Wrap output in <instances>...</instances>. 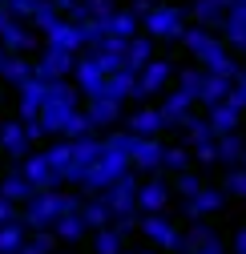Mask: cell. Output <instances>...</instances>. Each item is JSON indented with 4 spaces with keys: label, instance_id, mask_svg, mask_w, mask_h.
<instances>
[{
    "label": "cell",
    "instance_id": "obj_51",
    "mask_svg": "<svg viewBox=\"0 0 246 254\" xmlns=\"http://www.w3.org/2000/svg\"><path fill=\"white\" fill-rule=\"evenodd\" d=\"M238 166H246V149H242V157H238Z\"/></svg>",
    "mask_w": 246,
    "mask_h": 254
},
{
    "label": "cell",
    "instance_id": "obj_35",
    "mask_svg": "<svg viewBox=\"0 0 246 254\" xmlns=\"http://www.w3.org/2000/svg\"><path fill=\"white\" fill-rule=\"evenodd\" d=\"M230 77H222V73H206V81H202V93H198V105H214V101H222V97H230Z\"/></svg>",
    "mask_w": 246,
    "mask_h": 254
},
{
    "label": "cell",
    "instance_id": "obj_6",
    "mask_svg": "<svg viewBox=\"0 0 246 254\" xmlns=\"http://www.w3.org/2000/svg\"><path fill=\"white\" fill-rule=\"evenodd\" d=\"M133 166H129V153H121L117 145H109V141H101V153H97V162H93V170L85 174V190L89 194H101V190L109 186V182H117L121 174H129Z\"/></svg>",
    "mask_w": 246,
    "mask_h": 254
},
{
    "label": "cell",
    "instance_id": "obj_10",
    "mask_svg": "<svg viewBox=\"0 0 246 254\" xmlns=\"http://www.w3.org/2000/svg\"><path fill=\"white\" fill-rule=\"evenodd\" d=\"M182 133H186V145H190V153H194V162H202V166H214L218 162V133H214V125L206 121V117H186V125H182Z\"/></svg>",
    "mask_w": 246,
    "mask_h": 254
},
{
    "label": "cell",
    "instance_id": "obj_44",
    "mask_svg": "<svg viewBox=\"0 0 246 254\" xmlns=\"http://www.w3.org/2000/svg\"><path fill=\"white\" fill-rule=\"evenodd\" d=\"M198 186H202V178H198L194 170H182V174H174V194H178V198H190V194H198Z\"/></svg>",
    "mask_w": 246,
    "mask_h": 254
},
{
    "label": "cell",
    "instance_id": "obj_16",
    "mask_svg": "<svg viewBox=\"0 0 246 254\" xmlns=\"http://www.w3.org/2000/svg\"><path fill=\"white\" fill-rule=\"evenodd\" d=\"M222 206H226V190H218V186H198V194L182 198V214H186L190 222H194V218H210V214H218Z\"/></svg>",
    "mask_w": 246,
    "mask_h": 254
},
{
    "label": "cell",
    "instance_id": "obj_55",
    "mask_svg": "<svg viewBox=\"0 0 246 254\" xmlns=\"http://www.w3.org/2000/svg\"><path fill=\"white\" fill-rule=\"evenodd\" d=\"M121 254H129V250H121Z\"/></svg>",
    "mask_w": 246,
    "mask_h": 254
},
{
    "label": "cell",
    "instance_id": "obj_2",
    "mask_svg": "<svg viewBox=\"0 0 246 254\" xmlns=\"http://www.w3.org/2000/svg\"><path fill=\"white\" fill-rule=\"evenodd\" d=\"M182 45H186V53L198 61V65L206 69V73H222V77H238V61L230 57V49H226V41L222 37H214V28H206V24H186V33H182Z\"/></svg>",
    "mask_w": 246,
    "mask_h": 254
},
{
    "label": "cell",
    "instance_id": "obj_1",
    "mask_svg": "<svg viewBox=\"0 0 246 254\" xmlns=\"http://www.w3.org/2000/svg\"><path fill=\"white\" fill-rule=\"evenodd\" d=\"M41 125L49 137H85L93 133L85 109H81V89L69 81H49L45 105H41Z\"/></svg>",
    "mask_w": 246,
    "mask_h": 254
},
{
    "label": "cell",
    "instance_id": "obj_5",
    "mask_svg": "<svg viewBox=\"0 0 246 254\" xmlns=\"http://www.w3.org/2000/svg\"><path fill=\"white\" fill-rule=\"evenodd\" d=\"M145 37L162 41V45H182V33H186V8L182 4H153L141 16Z\"/></svg>",
    "mask_w": 246,
    "mask_h": 254
},
{
    "label": "cell",
    "instance_id": "obj_19",
    "mask_svg": "<svg viewBox=\"0 0 246 254\" xmlns=\"http://www.w3.org/2000/svg\"><path fill=\"white\" fill-rule=\"evenodd\" d=\"M162 153H166V145H162L158 137H137L133 149H129L133 174H158V170H162Z\"/></svg>",
    "mask_w": 246,
    "mask_h": 254
},
{
    "label": "cell",
    "instance_id": "obj_45",
    "mask_svg": "<svg viewBox=\"0 0 246 254\" xmlns=\"http://www.w3.org/2000/svg\"><path fill=\"white\" fill-rule=\"evenodd\" d=\"M61 12H57V4H53V0H41V4H37V12H33V20H28V24H33L37 28V33H45V28L57 20Z\"/></svg>",
    "mask_w": 246,
    "mask_h": 254
},
{
    "label": "cell",
    "instance_id": "obj_52",
    "mask_svg": "<svg viewBox=\"0 0 246 254\" xmlns=\"http://www.w3.org/2000/svg\"><path fill=\"white\" fill-rule=\"evenodd\" d=\"M4 57H8V53H4V49H0V65H4Z\"/></svg>",
    "mask_w": 246,
    "mask_h": 254
},
{
    "label": "cell",
    "instance_id": "obj_39",
    "mask_svg": "<svg viewBox=\"0 0 246 254\" xmlns=\"http://www.w3.org/2000/svg\"><path fill=\"white\" fill-rule=\"evenodd\" d=\"M153 45H158L153 37H129V41H125V65H129V69H141L145 61L153 57Z\"/></svg>",
    "mask_w": 246,
    "mask_h": 254
},
{
    "label": "cell",
    "instance_id": "obj_9",
    "mask_svg": "<svg viewBox=\"0 0 246 254\" xmlns=\"http://www.w3.org/2000/svg\"><path fill=\"white\" fill-rule=\"evenodd\" d=\"M37 45H41V37L33 33V24L20 20V16H12L4 4H0V49L28 57V53H37Z\"/></svg>",
    "mask_w": 246,
    "mask_h": 254
},
{
    "label": "cell",
    "instance_id": "obj_21",
    "mask_svg": "<svg viewBox=\"0 0 246 254\" xmlns=\"http://www.w3.org/2000/svg\"><path fill=\"white\" fill-rule=\"evenodd\" d=\"M28 149H33V137H28L24 121L20 117L16 121H0V153H8L12 162H20Z\"/></svg>",
    "mask_w": 246,
    "mask_h": 254
},
{
    "label": "cell",
    "instance_id": "obj_14",
    "mask_svg": "<svg viewBox=\"0 0 246 254\" xmlns=\"http://www.w3.org/2000/svg\"><path fill=\"white\" fill-rule=\"evenodd\" d=\"M174 198V186L162 182L158 174H149L145 182H137V214H162Z\"/></svg>",
    "mask_w": 246,
    "mask_h": 254
},
{
    "label": "cell",
    "instance_id": "obj_46",
    "mask_svg": "<svg viewBox=\"0 0 246 254\" xmlns=\"http://www.w3.org/2000/svg\"><path fill=\"white\" fill-rule=\"evenodd\" d=\"M37 4H41V0H4V8H8L12 16H20V20H33Z\"/></svg>",
    "mask_w": 246,
    "mask_h": 254
},
{
    "label": "cell",
    "instance_id": "obj_18",
    "mask_svg": "<svg viewBox=\"0 0 246 254\" xmlns=\"http://www.w3.org/2000/svg\"><path fill=\"white\" fill-rule=\"evenodd\" d=\"M194 105H198V101L190 97L186 89H170L166 97H162V105H158V109H162V121H166V129H182V125H186V117L194 113Z\"/></svg>",
    "mask_w": 246,
    "mask_h": 254
},
{
    "label": "cell",
    "instance_id": "obj_54",
    "mask_svg": "<svg viewBox=\"0 0 246 254\" xmlns=\"http://www.w3.org/2000/svg\"><path fill=\"white\" fill-rule=\"evenodd\" d=\"M234 4H246V0H234Z\"/></svg>",
    "mask_w": 246,
    "mask_h": 254
},
{
    "label": "cell",
    "instance_id": "obj_27",
    "mask_svg": "<svg viewBox=\"0 0 246 254\" xmlns=\"http://www.w3.org/2000/svg\"><path fill=\"white\" fill-rule=\"evenodd\" d=\"M125 129H129V133H137V137H158V133L166 129L162 109H153V105L133 109V113H129V121H125Z\"/></svg>",
    "mask_w": 246,
    "mask_h": 254
},
{
    "label": "cell",
    "instance_id": "obj_26",
    "mask_svg": "<svg viewBox=\"0 0 246 254\" xmlns=\"http://www.w3.org/2000/svg\"><path fill=\"white\" fill-rule=\"evenodd\" d=\"M33 77H37V61H28L24 53H8L4 65H0V81L12 85V89H20L24 81H33Z\"/></svg>",
    "mask_w": 246,
    "mask_h": 254
},
{
    "label": "cell",
    "instance_id": "obj_37",
    "mask_svg": "<svg viewBox=\"0 0 246 254\" xmlns=\"http://www.w3.org/2000/svg\"><path fill=\"white\" fill-rule=\"evenodd\" d=\"M242 149H246V137H242L238 129H230V133H218V166H238Z\"/></svg>",
    "mask_w": 246,
    "mask_h": 254
},
{
    "label": "cell",
    "instance_id": "obj_53",
    "mask_svg": "<svg viewBox=\"0 0 246 254\" xmlns=\"http://www.w3.org/2000/svg\"><path fill=\"white\" fill-rule=\"evenodd\" d=\"M0 254H20V250H0Z\"/></svg>",
    "mask_w": 246,
    "mask_h": 254
},
{
    "label": "cell",
    "instance_id": "obj_25",
    "mask_svg": "<svg viewBox=\"0 0 246 254\" xmlns=\"http://www.w3.org/2000/svg\"><path fill=\"white\" fill-rule=\"evenodd\" d=\"M222 41H226V49L246 57V4H230L226 20H222Z\"/></svg>",
    "mask_w": 246,
    "mask_h": 254
},
{
    "label": "cell",
    "instance_id": "obj_13",
    "mask_svg": "<svg viewBox=\"0 0 246 254\" xmlns=\"http://www.w3.org/2000/svg\"><path fill=\"white\" fill-rule=\"evenodd\" d=\"M182 254H226V242L206 218H194L190 230L182 234Z\"/></svg>",
    "mask_w": 246,
    "mask_h": 254
},
{
    "label": "cell",
    "instance_id": "obj_23",
    "mask_svg": "<svg viewBox=\"0 0 246 254\" xmlns=\"http://www.w3.org/2000/svg\"><path fill=\"white\" fill-rule=\"evenodd\" d=\"M133 85H137V69L121 65V69H113V73L105 77V89L97 93V97H109V101H117V105H125V101L133 97Z\"/></svg>",
    "mask_w": 246,
    "mask_h": 254
},
{
    "label": "cell",
    "instance_id": "obj_28",
    "mask_svg": "<svg viewBox=\"0 0 246 254\" xmlns=\"http://www.w3.org/2000/svg\"><path fill=\"white\" fill-rule=\"evenodd\" d=\"M230 4H234V0H194L190 16H194V24H206V28H222V20H226Z\"/></svg>",
    "mask_w": 246,
    "mask_h": 254
},
{
    "label": "cell",
    "instance_id": "obj_29",
    "mask_svg": "<svg viewBox=\"0 0 246 254\" xmlns=\"http://www.w3.org/2000/svg\"><path fill=\"white\" fill-rule=\"evenodd\" d=\"M105 33L109 37H121V41H129V37H137V28H141V16L133 12V8H113L105 20Z\"/></svg>",
    "mask_w": 246,
    "mask_h": 254
},
{
    "label": "cell",
    "instance_id": "obj_56",
    "mask_svg": "<svg viewBox=\"0 0 246 254\" xmlns=\"http://www.w3.org/2000/svg\"><path fill=\"white\" fill-rule=\"evenodd\" d=\"M0 4H4V0H0Z\"/></svg>",
    "mask_w": 246,
    "mask_h": 254
},
{
    "label": "cell",
    "instance_id": "obj_42",
    "mask_svg": "<svg viewBox=\"0 0 246 254\" xmlns=\"http://www.w3.org/2000/svg\"><path fill=\"white\" fill-rule=\"evenodd\" d=\"M174 81H178V89H186L190 97L198 101V93H202V81H206V69H178V73H174Z\"/></svg>",
    "mask_w": 246,
    "mask_h": 254
},
{
    "label": "cell",
    "instance_id": "obj_34",
    "mask_svg": "<svg viewBox=\"0 0 246 254\" xmlns=\"http://www.w3.org/2000/svg\"><path fill=\"white\" fill-rule=\"evenodd\" d=\"M125 238L129 234H121L113 222H109V226L93 230V254H121V250H125Z\"/></svg>",
    "mask_w": 246,
    "mask_h": 254
},
{
    "label": "cell",
    "instance_id": "obj_40",
    "mask_svg": "<svg viewBox=\"0 0 246 254\" xmlns=\"http://www.w3.org/2000/svg\"><path fill=\"white\" fill-rule=\"evenodd\" d=\"M190 166H194V153H190V145H166V153H162V170L182 174V170H190Z\"/></svg>",
    "mask_w": 246,
    "mask_h": 254
},
{
    "label": "cell",
    "instance_id": "obj_41",
    "mask_svg": "<svg viewBox=\"0 0 246 254\" xmlns=\"http://www.w3.org/2000/svg\"><path fill=\"white\" fill-rule=\"evenodd\" d=\"M53 246H57V234L53 230H28L20 254H53Z\"/></svg>",
    "mask_w": 246,
    "mask_h": 254
},
{
    "label": "cell",
    "instance_id": "obj_7",
    "mask_svg": "<svg viewBox=\"0 0 246 254\" xmlns=\"http://www.w3.org/2000/svg\"><path fill=\"white\" fill-rule=\"evenodd\" d=\"M174 61L166 57H149L145 65L137 69V85H133V97L137 101H153V97H162V93L174 85Z\"/></svg>",
    "mask_w": 246,
    "mask_h": 254
},
{
    "label": "cell",
    "instance_id": "obj_33",
    "mask_svg": "<svg viewBox=\"0 0 246 254\" xmlns=\"http://www.w3.org/2000/svg\"><path fill=\"white\" fill-rule=\"evenodd\" d=\"M109 12H113V0H73V8L65 16L81 24V20H105Z\"/></svg>",
    "mask_w": 246,
    "mask_h": 254
},
{
    "label": "cell",
    "instance_id": "obj_43",
    "mask_svg": "<svg viewBox=\"0 0 246 254\" xmlns=\"http://www.w3.org/2000/svg\"><path fill=\"white\" fill-rule=\"evenodd\" d=\"M222 190L234 198H246V166H230L226 178H222Z\"/></svg>",
    "mask_w": 246,
    "mask_h": 254
},
{
    "label": "cell",
    "instance_id": "obj_22",
    "mask_svg": "<svg viewBox=\"0 0 246 254\" xmlns=\"http://www.w3.org/2000/svg\"><path fill=\"white\" fill-rule=\"evenodd\" d=\"M45 89H49V81H41V77L24 81V85L16 89V117H20V121H33V117H41Z\"/></svg>",
    "mask_w": 246,
    "mask_h": 254
},
{
    "label": "cell",
    "instance_id": "obj_3",
    "mask_svg": "<svg viewBox=\"0 0 246 254\" xmlns=\"http://www.w3.org/2000/svg\"><path fill=\"white\" fill-rule=\"evenodd\" d=\"M69 210H81V198L77 194H65L57 186H45V190H33V198L24 202V226L28 230H53V222Z\"/></svg>",
    "mask_w": 246,
    "mask_h": 254
},
{
    "label": "cell",
    "instance_id": "obj_8",
    "mask_svg": "<svg viewBox=\"0 0 246 254\" xmlns=\"http://www.w3.org/2000/svg\"><path fill=\"white\" fill-rule=\"evenodd\" d=\"M97 153H101V141H97L93 133H85V137H69V157H65V170H61V182L81 186L85 174L93 170Z\"/></svg>",
    "mask_w": 246,
    "mask_h": 254
},
{
    "label": "cell",
    "instance_id": "obj_4",
    "mask_svg": "<svg viewBox=\"0 0 246 254\" xmlns=\"http://www.w3.org/2000/svg\"><path fill=\"white\" fill-rule=\"evenodd\" d=\"M125 65V57H113V53H97V49H85L77 53V65H73V85L81 89V97H97L105 89V77L113 69Z\"/></svg>",
    "mask_w": 246,
    "mask_h": 254
},
{
    "label": "cell",
    "instance_id": "obj_50",
    "mask_svg": "<svg viewBox=\"0 0 246 254\" xmlns=\"http://www.w3.org/2000/svg\"><path fill=\"white\" fill-rule=\"evenodd\" d=\"M129 8H133V12H137V16H145V12H149V8H153V0H133V4H129Z\"/></svg>",
    "mask_w": 246,
    "mask_h": 254
},
{
    "label": "cell",
    "instance_id": "obj_12",
    "mask_svg": "<svg viewBox=\"0 0 246 254\" xmlns=\"http://www.w3.org/2000/svg\"><path fill=\"white\" fill-rule=\"evenodd\" d=\"M137 174L129 170V174H121L117 182H109L105 190H101V198H105V206H109V214L113 218H129V214H137Z\"/></svg>",
    "mask_w": 246,
    "mask_h": 254
},
{
    "label": "cell",
    "instance_id": "obj_15",
    "mask_svg": "<svg viewBox=\"0 0 246 254\" xmlns=\"http://www.w3.org/2000/svg\"><path fill=\"white\" fill-rule=\"evenodd\" d=\"M73 65H77V53L45 45L41 57H37V77L41 81H65V77H73Z\"/></svg>",
    "mask_w": 246,
    "mask_h": 254
},
{
    "label": "cell",
    "instance_id": "obj_31",
    "mask_svg": "<svg viewBox=\"0 0 246 254\" xmlns=\"http://www.w3.org/2000/svg\"><path fill=\"white\" fill-rule=\"evenodd\" d=\"M53 230H57V242H81L89 234V222L81 218V210H69L53 222Z\"/></svg>",
    "mask_w": 246,
    "mask_h": 254
},
{
    "label": "cell",
    "instance_id": "obj_47",
    "mask_svg": "<svg viewBox=\"0 0 246 254\" xmlns=\"http://www.w3.org/2000/svg\"><path fill=\"white\" fill-rule=\"evenodd\" d=\"M230 101L246 109V65L238 69V77H234V85H230Z\"/></svg>",
    "mask_w": 246,
    "mask_h": 254
},
{
    "label": "cell",
    "instance_id": "obj_24",
    "mask_svg": "<svg viewBox=\"0 0 246 254\" xmlns=\"http://www.w3.org/2000/svg\"><path fill=\"white\" fill-rule=\"evenodd\" d=\"M242 105H234L230 97H222V101H214V105H206V121L214 125V133H230V129H238V121H242Z\"/></svg>",
    "mask_w": 246,
    "mask_h": 254
},
{
    "label": "cell",
    "instance_id": "obj_20",
    "mask_svg": "<svg viewBox=\"0 0 246 254\" xmlns=\"http://www.w3.org/2000/svg\"><path fill=\"white\" fill-rule=\"evenodd\" d=\"M16 170L28 178V186H33V190L61 186V182H57V174H53V166H49V157H45V149H28V153L20 157V166H16Z\"/></svg>",
    "mask_w": 246,
    "mask_h": 254
},
{
    "label": "cell",
    "instance_id": "obj_36",
    "mask_svg": "<svg viewBox=\"0 0 246 254\" xmlns=\"http://www.w3.org/2000/svg\"><path fill=\"white\" fill-rule=\"evenodd\" d=\"M81 218L89 222V230H101V226L113 222V214H109V206H105L101 194H97V198H81Z\"/></svg>",
    "mask_w": 246,
    "mask_h": 254
},
{
    "label": "cell",
    "instance_id": "obj_11",
    "mask_svg": "<svg viewBox=\"0 0 246 254\" xmlns=\"http://www.w3.org/2000/svg\"><path fill=\"white\" fill-rule=\"evenodd\" d=\"M137 230L145 234V242L153 250H182V230H178V222L162 214H137Z\"/></svg>",
    "mask_w": 246,
    "mask_h": 254
},
{
    "label": "cell",
    "instance_id": "obj_32",
    "mask_svg": "<svg viewBox=\"0 0 246 254\" xmlns=\"http://www.w3.org/2000/svg\"><path fill=\"white\" fill-rule=\"evenodd\" d=\"M0 194H4L8 202H16V206H24L28 198H33V186H28V178L20 170H8L4 178H0Z\"/></svg>",
    "mask_w": 246,
    "mask_h": 254
},
{
    "label": "cell",
    "instance_id": "obj_17",
    "mask_svg": "<svg viewBox=\"0 0 246 254\" xmlns=\"http://www.w3.org/2000/svg\"><path fill=\"white\" fill-rule=\"evenodd\" d=\"M41 37H45V45L65 49V53H81V49H85V33H81V24H77V20H69V16H57Z\"/></svg>",
    "mask_w": 246,
    "mask_h": 254
},
{
    "label": "cell",
    "instance_id": "obj_38",
    "mask_svg": "<svg viewBox=\"0 0 246 254\" xmlns=\"http://www.w3.org/2000/svg\"><path fill=\"white\" fill-rule=\"evenodd\" d=\"M28 238V226H24V218H8V222H0V250H20Z\"/></svg>",
    "mask_w": 246,
    "mask_h": 254
},
{
    "label": "cell",
    "instance_id": "obj_49",
    "mask_svg": "<svg viewBox=\"0 0 246 254\" xmlns=\"http://www.w3.org/2000/svg\"><path fill=\"white\" fill-rule=\"evenodd\" d=\"M234 254H246V226L234 234Z\"/></svg>",
    "mask_w": 246,
    "mask_h": 254
},
{
    "label": "cell",
    "instance_id": "obj_48",
    "mask_svg": "<svg viewBox=\"0 0 246 254\" xmlns=\"http://www.w3.org/2000/svg\"><path fill=\"white\" fill-rule=\"evenodd\" d=\"M8 218H16V202H8L4 194H0V222H8Z\"/></svg>",
    "mask_w": 246,
    "mask_h": 254
},
{
    "label": "cell",
    "instance_id": "obj_30",
    "mask_svg": "<svg viewBox=\"0 0 246 254\" xmlns=\"http://www.w3.org/2000/svg\"><path fill=\"white\" fill-rule=\"evenodd\" d=\"M85 117H89V125H93V129H109V125L121 117V105H117V101H109V97H89Z\"/></svg>",
    "mask_w": 246,
    "mask_h": 254
}]
</instances>
